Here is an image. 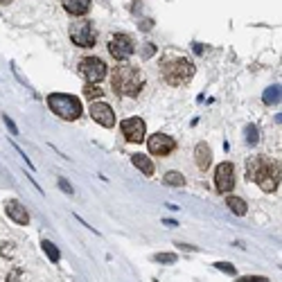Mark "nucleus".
Listing matches in <instances>:
<instances>
[{
    "instance_id": "dca6fc26",
    "label": "nucleus",
    "mask_w": 282,
    "mask_h": 282,
    "mask_svg": "<svg viewBox=\"0 0 282 282\" xmlns=\"http://www.w3.org/2000/svg\"><path fill=\"white\" fill-rule=\"evenodd\" d=\"M226 205H228L230 210L235 212V215H246V201L239 197H226Z\"/></svg>"
},
{
    "instance_id": "0eeeda50",
    "label": "nucleus",
    "mask_w": 282,
    "mask_h": 282,
    "mask_svg": "<svg viewBox=\"0 0 282 282\" xmlns=\"http://www.w3.org/2000/svg\"><path fill=\"white\" fill-rule=\"evenodd\" d=\"M79 72L88 84H99L106 77V63L99 57H84L79 61Z\"/></svg>"
},
{
    "instance_id": "2eb2a0df",
    "label": "nucleus",
    "mask_w": 282,
    "mask_h": 282,
    "mask_svg": "<svg viewBox=\"0 0 282 282\" xmlns=\"http://www.w3.org/2000/svg\"><path fill=\"white\" fill-rule=\"evenodd\" d=\"M131 163L136 165L140 172H142L144 176H154V172H156V167H154V163H151V158L144 156V154H133Z\"/></svg>"
},
{
    "instance_id": "412c9836",
    "label": "nucleus",
    "mask_w": 282,
    "mask_h": 282,
    "mask_svg": "<svg viewBox=\"0 0 282 282\" xmlns=\"http://www.w3.org/2000/svg\"><path fill=\"white\" fill-rule=\"evenodd\" d=\"M178 260L176 253H156L154 255V262H160V264H174Z\"/></svg>"
},
{
    "instance_id": "5701e85b",
    "label": "nucleus",
    "mask_w": 282,
    "mask_h": 282,
    "mask_svg": "<svg viewBox=\"0 0 282 282\" xmlns=\"http://www.w3.org/2000/svg\"><path fill=\"white\" fill-rule=\"evenodd\" d=\"M12 246H14L12 242H2V244H0V253H2V257L12 260V257H14V249H12Z\"/></svg>"
},
{
    "instance_id": "39448f33",
    "label": "nucleus",
    "mask_w": 282,
    "mask_h": 282,
    "mask_svg": "<svg viewBox=\"0 0 282 282\" xmlns=\"http://www.w3.org/2000/svg\"><path fill=\"white\" fill-rule=\"evenodd\" d=\"M70 41L79 47H86V50L95 46L97 32H95V27H93L91 20H75L70 25Z\"/></svg>"
},
{
    "instance_id": "423d86ee",
    "label": "nucleus",
    "mask_w": 282,
    "mask_h": 282,
    "mask_svg": "<svg viewBox=\"0 0 282 282\" xmlns=\"http://www.w3.org/2000/svg\"><path fill=\"white\" fill-rule=\"evenodd\" d=\"M109 54H111L113 59L118 61H126L136 52V41L129 36V34H113L111 39H109Z\"/></svg>"
},
{
    "instance_id": "20e7f679",
    "label": "nucleus",
    "mask_w": 282,
    "mask_h": 282,
    "mask_svg": "<svg viewBox=\"0 0 282 282\" xmlns=\"http://www.w3.org/2000/svg\"><path fill=\"white\" fill-rule=\"evenodd\" d=\"M47 106H50V111L54 115H59L61 120H68V122L79 120L81 113H84L79 97L68 95V93H52V95H47Z\"/></svg>"
},
{
    "instance_id": "aec40b11",
    "label": "nucleus",
    "mask_w": 282,
    "mask_h": 282,
    "mask_svg": "<svg viewBox=\"0 0 282 282\" xmlns=\"http://www.w3.org/2000/svg\"><path fill=\"white\" fill-rule=\"evenodd\" d=\"M264 102L266 104H278L280 102V86H271L264 91Z\"/></svg>"
},
{
    "instance_id": "1a4fd4ad",
    "label": "nucleus",
    "mask_w": 282,
    "mask_h": 282,
    "mask_svg": "<svg viewBox=\"0 0 282 282\" xmlns=\"http://www.w3.org/2000/svg\"><path fill=\"white\" fill-rule=\"evenodd\" d=\"M147 149L154 156H170L172 151L176 149V140L165 136V133H154L149 140H147Z\"/></svg>"
},
{
    "instance_id": "c85d7f7f",
    "label": "nucleus",
    "mask_w": 282,
    "mask_h": 282,
    "mask_svg": "<svg viewBox=\"0 0 282 282\" xmlns=\"http://www.w3.org/2000/svg\"><path fill=\"white\" fill-rule=\"evenodd\" d=\"M7 2H12V0H0V5H7Z\"/></svg>"
},
{
    "instance_id": "6e6552de",
    "label": "nucleus",
    "mask_w": 282,
    "mask_h": 282,
    "mask_svg": "<svg viewBox=\"0 0 282 282\" xmlns=\"http://www.w3.org/2000/svg\"><path fill=\"white\" fill-rule=\"evenodd\" d=\"M215 185H217V190L221 192V194H226V192H230L233 188H235V167H233V163L217 165Z\"/></svg>"
},
{
    "instance_id": "cd10ccee",
    "label": "nucleus",
    "mask_w": 282,
    "mask_h": 282,
    "mask_svg": "<svg viewBox=\"0 0 282 282\" xmlns=\"http://www.w3.org/2000/svg\"><path fill=\"white\" fill-rule=\"evenodd\" d=\"M156 52V46L154 43H144V57H149V54Z\"/></svg>"
},
{
    "instance_id": "bb28decb",
    "label": "nucleus",
    "mask_w": 282,
    "mask_h": 282,
    "mask_svg": "<svg viewBox=\"0 0 282 282\" xmlns=\"http://www.w3.org/2000/svg\"><path fill=\"white\" fill-rule=\"evenodd\" d=\"M2 120H5V126L9 129V131H12V136H18V129H16V125H14V120H12V118H7V115H5Z\"/></svg>"
},
{
    "instance_id": "f8f14e48",
    "label": "nucleus",
    "mask_w": 282,
    "mask_h": 282,
    "mask_svg": "<svg viewBox=\"0 0 282 282\" xmlns=\"http://www.w3.org/2000/svg\"><path fill=\"white\" fill-rule=\"evenodd\" d=\"M5 212L9 219H14V221L20 223V226H27V223H30V215H27L25 205L20 204V201H16V199L5 201Z\"/></svg>"
},
{
    "instance_id": "ddd939ff",
    "label": "nucleus",
    "mask_w": 282,
    "mask_h": 282,
    "mask_svg": "<svg viewBox=\"0 0 282 282\" xmlns=\"http://www.w3.org/2000/svg\"><path fill=\"white\" fill-rule=\"evenodd\" d=\"M194 160H197V167L199 170H208L212 163V149L208 147L205 142H199L197 149H194Z\"/></svg>"
},
{
    "instance_id": "4468645a",
    "label": "nucleus",
    "mask_w": 282,
    "mask_h": 282,
    "mask_svg": "<svg viewBox=\"0 0 282 282\" xmlns=\"http://www.w3.org/2000/svg\"><path fill=\"white\" fill-rule=\"evenodd\" d=\"M61 5L72 16H84L91 9V0H61Z\"/></svg>"
},
{
    "instance_id": "7ed1b4c3",
    "label": "nucleus",
    "mask_w": 282,
    "mask_h": 282,
    "mask_svg": "<svg viewBox=\"0 0 282 282\" xmlns=\"http://www.w3.org/2000/svg\"><path fill=\"white\" fill-rule=\"evenodd\" d=\"M197 72V66L188 57H165L160 61V77L170 86H183L188 84Z\"/></svg>"
},
{
    "instance_id": "f03ea898",
    "label": "nucleus",
    "mask_w": 282,
    "mask_h": 282,
    "mask_svg": "<svg viewBox=\"0 0 282 282\" xmlns=\"http://www.w3.org/2000/svg\"><path fill=\"white\" fill-rule=\"evenodd\" d=\"M111 88L120 97H138L144 88V75L136 66H118L111 75Z\"/></svg>"
},
{
    "instance_id": "9b49d317",
    "label": "nucleus",
    "mask_w": 282,
    "mask_h": 282,
    "mask_svg": "<svg viewBox=\"0 0 282 282\" xmlns=\"http://www.w3.org/2000/svg\"><path fill=\"white\" fill-rule=\"evenodd\" d=\"M120 129H122V133H125V138L129 140V142H142L144 140V122L140 118H126L122 120V125H120Z\"/></svg>"
},
{
    "instance_id": "f3484780",
    "label": "nucleus",
    "mask_w": 282,
    "mask_h": 282,
    "mask_svg": "<svg viewBox=\"0 0 282 282\" xmlns=\"http://www.w3.org/2000/svg\"><path fill=\"white\" fill-rule=\"evenodd\" d=\"M163 183L165 185H172V188H183L185 185V176L181 172H167L163 176Z\"/></svg>"
},
{
    "instance_id": "9d476101",
    "label": "nucleus",
    "mask_w": 282,
    "mask_h": 282,
    "mask_svg": "<svg viewBox=\"0 0 282 282\" xmlns=\"http://www.w3.org/2000/svg\"><path fill=\"white\" fill-rule=\"evenodd\" d=\"M91 118L97 122V125L106 126V129H111V126H115V113H113V109L106 102H91Z\"/></svg>"
},
{
    "instance_id": "b1692460",
    "label": "nucleus",
    "mask_w": 282,
    "mask_h": 282,
    "mask_svg": "<svg viewBox=\"0 0 282 282\" xmlns=\"http://www.w3.org/2000/svg\"><path fill=\"white\" fill-rule=\"evenodd\" d=\"M215 266L219 271H223V273H228V276H235V266H233V264H228V262H217Z\"/></svg>"
},
{
    "instance_id": "393cba45",
    "label": "nucleus",
    "mask_w": 282,
    "mask_h": 282,
    "mask_svg": "<svg viewBox=\"0 0 282 282\" xmlns=\"http://www.w3.org/2000/svg\"><path fill=\"white\" fill-rule=\"evenodd\" d=\"M59 188H61L63 192H66V194H75V188H72L70 181H68V178H63V176L59 178Z\"/></svg>"
},
{
    "instance_id": "a211bd4d",
    "label": "nucleus",
    "mask_w": 282,
    "mask_h": 282,
    "mask_svg": "<svg viewBox=\"0 0 282 282\" xmlns=\"http://www.w3.org/2000/svg\"><path fill=\"white\" fill-rule=\"evenodd\" d=\"M41 246H43V251H46V255L50 257V262H59L61 253H59V249L50 242V239H43V242H41Z\"/></svg>"
},
{
    "instance_id": "4be33fe9",
    "label": "nucleus",
    "mask_w": 282,
    "mask_h": 282,
    "mask_svg": "<svg viewBox=\"0 0 282 282\" xmlns=\"http://www.w3.org/2000/svg\"><path fill=\"white\" fill-rule=\"evenodd\" d=\"M257 140H260V131H257L255 125H249L246 126V142L249 144H257Z\"/></svg>"
},
{
    "instance_id": "6ab92c4d",
    "label": "nucleus",
    "mask_w": 282,
    "mask_h": 282,
    "mask_svg": "<svg viewBox=\"0 0 282 282\" xmlns=\"http://www.w3.org/2000/svg\"><path fill=\"white\" fill-rule=\"evenodd\" d=\"M102 95H104V91H102L97 84H86L84 86V97L86 99H93V102H95V99L102 97Z\"/></svg>"
},
{
    "instance_id": "a878e982",
    "label": "nucleus",
    "mask_w": 282,
    "mask_h": 282,
    "mask_svg": "<svg viewBox=\"0 0 282 282\" xmlns=\"http://www.w3.org/2000/svg\"><path fill=\"white\" fill-rule=\"evenodd\" d=\"M237 282H269V278H260V276H242Z\"/></svg>"
},
{
    "instance_id": "f257e3e1",
    "label": "nucleus",
    "mask_w": 282,
    "mask_h": 282,
    "mask_svg": "<svg viewBox=\"0 0 282 282\" xmlns=\"http://www.w3.org/2000/svg\"><path fill=\"white\" fill-rule=\"evenodd\" d=\"M246 174L264 192H276L280 188V160L269 156H251L246 163Z\"/></svg>"
}]
</instances>
